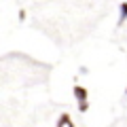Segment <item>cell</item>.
<instances>
[{"instance_id": "obj_1", "label": "cell", "mask_w": 127, "mask_h": 127, "mask_svg": "<svg viewBox=\"0 0 127 127\" xmlns=\"http://www.w3.org/2000/svg\"><path fill=\"white\" fill-rule=\"evenodd\" d=\"M57 127H74V123H72V117H70L68 112L59 114V119H57Z\"/></svg>"}, {"instance_id": "obj_2", "label": "cell", "mask_w": 127, "mask_h": 127, "mask_svg": "<svg viewBox=\"0 0 127 127\" xmlns=\"http://www.w3.org/2000/svg\"><path fill=\"white\" fill-rule=\"evenodd\" d=\"M72 95L76 97V102H85L87 100V89H85V87H81V85H76L72 89Z\"/></svg>"}, {"instance_id": "obj_3", "label": "cell", "mask_w": 127, "mask_h": 127, "mask_svg": "<svg viewBox=\"0 0 127 127\" xmlns=\"http://www.w3.org/2000/svg\"><path fill=\"white\" fill-rule=\"evenodd\" d=\"M119 11H121V17H119V26H123L127 19V2H121L119 4Z\"/></svg>"}, {"instance_id": "obj_4", "label": "cell", "mask_w": 127, "mask_h": 127, "mask_svg": "<svg viewBox=\"0 0 127 127\" xmlns=\"http://www.w3.org/2000/svg\"><path fill=\"white\" fill-rule=\"evenodd\" d=\"M78 110H81V112H87V110H89V102H78Z\"/></svg>"}, {"instance_id": "obj_5", "label": "cell", "mask_w": 127, "mask_h": 127, "mask_svg": "<svg viewBox=\"0 0 127 127\" xmlns=\"http://www.w3.org/2000/svg\"><path fill=\"white\" fill-rule=\"evenodd\" d=\"M125 93H127V91H125Z\"/></svg>"}]
</instances>
